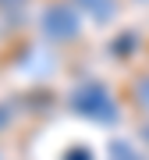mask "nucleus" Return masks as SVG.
<instances>
[{
    "label": "nucleus",
    "instance_id": "1",
    "mask_svg": "<svg viewBox=\"0 0 149 160\" xmlns=\"http://www.w3.org/2000/svg\"><path fill=\"white\" fill-rule=\"evenodd\" d=\"M71 107L82 110V114H89V118H103V121L114 118V103L107 100V89L96 86V82H85V86L74 92V96H71Z\"/></svg>",
    "mask_w": 149,
    "mask_h": 160
},
{
    "label": "nucleus",
    "instance_id": "2",
    "mask_svg": "<svg viewBox=\"0 0 149 160\" xmlns=\"http://www.w3.org/2000/svg\"><path fill=\"white\" fill-rule=\"evenodd\" d=\"M43 32L50 39H71L78 32V18H74L71 7H50L43 14Z\"/></svg>",
    "mask_w": 149,
    "mask_h": 160
},
{
    "label": "nucleus",
    "instance_id": "3",
    "mask_svg": "<svg viewBox=\"0 0 149 160\" xmlns=\"http://www.w3.org/2000/svg\"><path fill=\"white\" fill-rule=\"evenodd\" d=\"M82 4H85L89 11H96L99 22H107V18L114 14V0H82Z\"/></svg>",
    "mask_w": 149,
    "mask_h": 160
},
{
    "label": "nucleus",
    "instance_id": "4",
    "mask_svg": "<svg viewBox=\"0 0 149 160\" xmlns=\"http://www.w3.org/2000/svg\"><path fill=\"white\" fill-rule=\"evenodd\" d=\"M135 96H138V103H142V107L149 110V75H146L142 82H138V92H135Z\"/></svg>",
    "mask_w": 149,
    "mask_h": 160
}]
</instances>
